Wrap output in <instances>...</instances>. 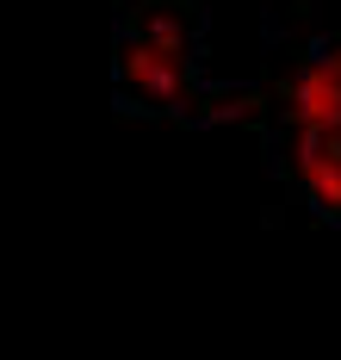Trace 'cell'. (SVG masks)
Here are the masks:
<instances>
[{
    "label": "cell",
    "mask_w": 341,
    "mask_h": 360,
    "mask_svg": "<svg viewBox=\"0 0 341 360\" xmlns=\"http://www.w3.org/2000/svg\"><path fill=\"white\" fill-rule=\"evenodd\" d=\"M205 87V56L168 50V44H143V37H112V94L124 112H192Z\"/></svg>",
    "instance_id": "cell-1"
},
{
    "label": "cell",
    "mask_w": 341,
    "mask_h": 360,
    "mask_svg": "<svg viewBox=\"0 0 341 360\" xmlns=\"http://www.w3.org/2000/svg\"><path fill=\"white\" fill-rule=\"evenodd\" d=\"M286 174L298 180V193L316 205V217L341 224V137H323V131H292L286 124Z\"/></svg>",
    "instance_id": "cell-2"
},
{
    "label": "cell",
    "mask_w": 341,
    "mask_h": 360,
    "mask_svg": "<svg viewBox=\"0 0 341 360\" xmlns=\"http://www.w3.org/2000/svg\"><path fill=\"white\" fill-rule=\"evenodd\" d=\"M118 37H143V44L205 56V0H124Z\"/></svg>",
    "instance_id": "cell-3"
}]
</instances>
